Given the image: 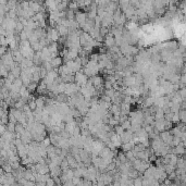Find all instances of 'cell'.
I'll list each match as a JSON object with an SVG mask.
<instances>
[{"label":"cell","instance_id":"cell-1","mask_svg":"<svg viewBox=\"0 0 186 186\" xmlns=\"http://www.w3.org/2000/svg\"><path fill=\"white\" fill-rule=\"evenodd\" d=\"M74 76H75V83L77 85L81 86V87L85 86L86 84H87V82H88V79H89V77L87 75H85L83 71H79L77 72V73H75Z\"/></svg>","mask_w":186,"mask_h":186},{"label":"cell","instance_id":"cell-2","mask_svg":"<svg viewBox=\"0 0 186 186\" xmlns=\"http://www.w3.org/2000/svg\"><path fill=\"white\" fill-rule=\"evenodd\" d=\"M47 38L50 40L51 43H56L57 40L60 39V35L56 27H49L47 29Z\"/></svg>","mask_w":186,"mask_h":186},{"label":"cell","instance_id":"cell-3","mask_svg":"<svg viewBox=\"0 0 186 186\" xmlns=\"http://www.w3.org/2000/svg\"><path fill=\"white\" fill-rule=\"evenodd\" d=\"M88 20V15L86 12H82V11H76V14H75V21L79 24V26L82 27L84 24Z\"/></svg>","mask_w":186,"mask_h":186},{"label":"cell","instance_id":"cell-4","mask_svg":"<svg viewBox=\"0 0 186 186\" xmlns=\"http://www.w3.org/2000/svg\"><path fill=\"white\" fill-rule=\"evenodd\" d=\"M104 46L106 47H108L109 49L110 48H112V47H114V46H117L115 45V38H114V36H113V34L112 33H109L106 37H104Z\"/></svg>","mask_w":186,"mask_h":186},{"label":"cell","instance_id":"cell-5","mask_svg":"<svg viewBox=\"0 0 186 186\" xmlns=\"http://www.w3.org/2000/svg\"><path fill=\"white\" fill-rule=\"evenodd\" d=\"M56 29L58 31L60 37H68L69 35V29L63 25H56Z\"/></svg>","mask_w":186,"mask_h":186},{"label":"cell","instance_id":"cell-6","mask_svg":"<svg viewBox=\"0 0 186 186\" xmlns=\"http://www.w3.org/2000/svg\"><path fill=\"white\" fill-rule=\"evenodd\" d=\"M12 56H13V59H14V62H16V63H21L22 61L24 60L25 58L23 57V54H21V51L19 50H15V51H12Z\"/></svg>","mask_w":186,"mask_h":186},{"label":"cell","instance_id":"cell-7","mask_svg":"<svg viewBox=\"0 0 186 186\" xmlns=\"http://www.w3.org/2000/svg\"><path fill=\"white\" fill-rule=\"evenodd\" d=\"M62 61H63V58L62 57H57L54 58V59H52V61H51V65H52V68L54 69H59L60 67H62Z\"/></svg>","mask_w":186,"mask_h":186},{"label":"cell","instance_id":"cell-8","mask_svg":"<svg viewBox=\"0 0 186 186\" xmlns=\"http://www.w3.org/2000/svg\"><path fill=\"white\" fill-rule=\"evenodd\" d=\"M134 147H135V143L134 142H131V143H127V144H123L121 146V149L123 152H127V151H132L134 149Z\"/></svg>","mask_w":186,"mask_h":186},{"label":"cell","instance_id":"cell-9","mask_svg":"<svg viewBox=\"0 0 186 186\" xmlns=\"http://www.w3.org/2000/svg\"><path fill=\"white\" fill-rule=\"evenodd\" d=\"M117 159H118L120 162H121L122 165H124V163H126L127 162V158H126L125 154L123 152V151H121V152H118V156H117Z\"/></svg>","mask_w":186,"mask_h":186},{"label":"cell","instance_id":"cell-10","mask_svg":"<svg viewBox=\"0 0 186 186\" xmlns=\"http://www.w3.org/2000/svg\"><path fill=\"white\" fill-rule=\"evenodd\" d=\"M1 169H2L6 173H12V172H13V168H12L10 162H6L4 165H1Z\"/></svg>","mask_w":186,"mask_h":186},{"label":"cell","instance_id":"cell-11","mask_svg":"<svg viewBox=\"0 0 186 186\" xmlns=\"http://www.w3.org/2000/svg\"><path fill=\"white\" fill-rule=\"evenodd\" d=\"M126 156V158H127V160L131 161V162H134V160H135V155H134V151H127V152H124Z\"/></svg>","mask_w":186,"mask_h":186},{"label":"cell","instance_id":"cell-12","mask_svg":"<svg viewBox=\"0 0 186 186\" xmlns=\"http://www.w3.org/2000/svg\"><path fill=\"white\" fill-rule=\"evenodd\" d=\"M114 131H115V134L119 136H122L123 134H124V132H125V129L122 127V125H118L114 127Z\"/></svg>","mask_w":186,"mask_h":186},{"label":"cell","instance_id":"cell-13","mask_svg":"<svg viewBox=\"0 0 186 186\" xmlns=\"http://www.w3.org/2000/svg\"><path fill=\"white\" fill-rule=\"evenodd\" d=\"M37 87H38V84H36V83H32V84H29V87H27V89L31 94L34 93L35 90H37Z\"/></svg>","mask_w":186,"mask_h":186},{"label":"cell","instance_id":"cell-14","mask_svg":"<svg viewBox=\"0 0 186 186\" xmlns=\"http://www.w3.org/2000/svg\"><path fill=\"white\" fill-rule=\"evenodd\" d=\"M15 126H16V124L9 122V124L7 125V131H9L11 133H15Z\"/></svg>","mask_w":186,"mask_h":186},{"label":"cell","instance_id":"cell-15","mask_svg":"<svg viewBox=\"0 0 186 186\" xmlns=\"http://www.w3.org/2000/svg\"><path fill=\"white\" fill-rule=\"evenodd\" d=\"M29 109H31V110L33 111V112H34V111L36 110V109H37V104H36V101H35V99H33V100H31L29 102Z\"/></svg>","mask_w":186,"mask_h":186},{"label":"cell","instance_id":"cell-16","mask_svg":"<svg viewBox=\"0 0 186 186\" xmlns=\"http://www.w3.org/2000/svg\"><path fill=\"white\" fill-rule=\"evenodd\" d=\"M134 186H143V176L134 180Z\"/></svg>","mask_w":186,"mask_h":186},{"label":"cell","instance_id":"cell-17","mask_svg":"<svg viewBox=\"0 0 186 186\" xmlns=\"http://www.w3.org/2000/svg\"><path fill=\"white\" fill-rule=\"evenodd\" d=\"M181 121V119H180V115L179 113H174V115H173V118H172L171 122L172 123H177V122Z\"/></svg>","mask_w":186,"mask_h":186},{"label":"cell","instance_id":"cell-18","mask_svg":"<svg viewBox=\"0 0 186 186\" xmlns=\"http://www.w3.org/2000/svg\"><path fill=\"white\" fill-rule=\"evenodd\" d=\"M179 94H180V96L182 97L183 99H186V87H184V88H181V89L179 90Z\"/></svg>","mask_w":186,"mask_h":186},{"label":"cell","instance_id":"cell-19","mask_svg":"<svg viewBox=\"0 0 186 186\" xmlns=\"http://www.w3.org/2000/svg\"><path fill=\"white\" fill-rule=\"evenodd\" d=\"M46 185L47 186H56L57 184H56V182H54V180L52 179V177H50V179L46 182Z\"/></svg>","mask_w":186,"mask_h":186},{"label":"cell","instance_id":"cell-20","mask_svg":"<svg viewBox=\"0 0 186 186\" xmlns=\"http://www.w3.org/2000/svg\"><path fill=\"white\" fill-rule=\"evenodd\" d=\"M36 186H47L46 183L44 182H36Z\"/></svg>","mask_w":186,"mask_h":186}]
</instances>
